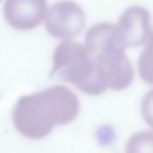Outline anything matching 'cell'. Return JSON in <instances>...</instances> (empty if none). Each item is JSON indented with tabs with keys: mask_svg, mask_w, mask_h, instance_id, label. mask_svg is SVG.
Here are the masks:
<instances>
[{
	"mask_svg": "<svg viewBox=\"0 0 153 153\" xmlns=\"http://www.w3.org/2000/svg\"><path fill=\"white\" fill-rule=\"evenodd\" d=\"M79 111L76 94L66 86L55 85L41 92L22 96L13 106L12 121L23 136L38 140L49 135L55 126L74 121Z\"/></svg>",
	"mask_w": 153,
	"mask_h": 153,
	"instance_id": "6da1fadb",
	"label": "cell"
},
{
	"mask_svg": "<svg viewBox=\"0 0 153 153\" xmlns=\"http://www.w3.org/2000/svg\"><path fill=\"white\" fill-rule=\"evenodd\" d=\"M54 75L90 96L108 90L105 78L86 47L71 39L61 42L53 53L50 76Z\"/></svg>",
	"mask_w": 153,
	"mask_h": 153,
	"instance_id": "7a4b0ae2",
	"label": "cell"
},
{
	"mask_svg": "<svg viewBox=\"0 0 153 153\" xmlns=\"http://www.w3.org/2000/svg\"><path fill=\"white\" fill-rule=\"evenodd\" d=\"M44 23L45 30L50 36L60 39H69L84 30L86 16L76 2L62 0L47 10Z\"/></svg>",
	"mask_w": 153,
	"mask_h": 153,
	"instance_id": "3957f363",
	"label": "cell"
},
{
	"mask_svg": "<svg viewBox=\"0 0 153 153\" xmlns=\"http://www.w3.org/2000/svg\"><path fill=\"white\" fill-rule=\"evenodd\" d=\"M116 29L124 48L139 47L146 43L152 32L149 12L142 6H131L122 13Z\"/></svg>",
	"mask_w": 153,
	"mask_h": 153,
	"instance_id": "277c9868",
	"label": "cell"
},
{
	"mask_svg": "<svg viewBox=\"0 0 153 153\" xmlns=\"http://www.w3.org/2000/svg\"><path fill=\"white\" fill-rule=\"evenodd\" d=\"M4 18L16 30L26 31L38 26L47 12V0H5Z\"/></svg>",
	"mask_w": 153,
	"mask_h": 153,
	"instance_id": "5b68a950",
	"label": "cell"
},
{
	"mask_svg": "<svg viewBox=\"0 0 153 153\" xmlns=\"http://www.w3.org/2000/svg\"><path fill=\"white\" fill-rule=\"evenodd\" d=\"M100 68L108 88L121 91L127 88L134 79V68L124 50L111 51L97 57H93Z\"/></svg>",
	"mask_w": 153,
	"mask_h": 153,
	"instance_id": "8992f818",
	"label": "cell"
},
{
	"mask_svg": "<svg viewBox=\"0 0 153 153\" xmlns=\"http://www.w3.org/2000/svg\"><path fill=\"white\" fill-rule=\"evenodd\" d=\"M85 47L92 57L126 49L120 39L116 25L111 23H99L91 26L85 35Z\"/></svg>",
	"mask_w": 153,
	"mask_h": 153,
	"instance_id": "52a82bcc",
	"label": "cell"
},
{
	"mask_svg": "<svg viewBox=\"0 0 153 153\" xmlns=\"http://www.w3.org/2000/svg\"><path fill=\"white\" fill-rule=\"evenodd\" d=\"M146 42L147 44L137 60V68L142 81L153 85V32H151Z\"/></svg>",
	"mask_w": 153,
	"mask_h": 153,
	"instance_id": "ba28073f",
	"label": "cell"
},
{
	"mask_svg": "<svg viewBox=\"0 0 153 153\" xmlns=\"http://www.w3.org/2000/svg\"><path fill=\"white\" fill-rule=\"evenodd\" d=\"M126 153H153V131L140 130L133 134L127 141Z\"/></svg>",
	"mask_w": 153,
	"mask_h": 153,
	"instance_id": "9c48e42d",
	"label": "cell"
},
{
	"mask_svg": "<svg viewBox=\"0 0 153 153\" xmlns=\"http://www.w3.org/2000/svg\"><path fill=\"white\" fill-rule=\"evenodd\" d=\"M141 114L146 123L153 128V88L149 90L141 102Z\"/></svg>",
	"mask_w": 153,
	"mask_h": 153,
	"instance_id": "30bf717a",
	"label": "cell"
},
{
	"mask_svg": "<svg viewBox=\"0 0 153 153\" xmlns=\"http://www.w3.org/2000/svg\"><path fill=\"white\" fill-rule=\"evenodd\" d=\"M0 1H1V0H0Z\"/></svg>",
	"mask_w": 153,
	"mask_h": 153,
	"instance_id": "8fae6325",
	"label": "cell"
}]
</instances>
